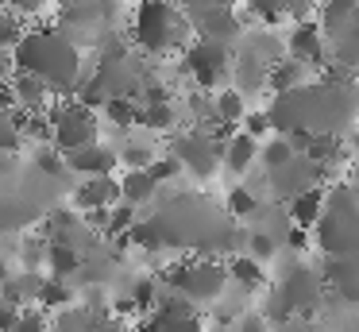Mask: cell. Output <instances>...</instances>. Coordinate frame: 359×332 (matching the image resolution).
<instances>
[{"label": "cell", "mask_w": 359, "mask_h": 332, "mask_svg": "<svg viewBox=\"0 0 359 332\" xmlns=\"http://www.w3.org/2000/svg\"><path fill=\"white\" fill-rule=\"evenodd\" d=\"M274 135H348L359 116V81H305L290 93H274L263 108Z\"/></svg>", "instance_id": "cell-1"}, {"label": "cell", "mask_w": 359, "mask_h": 332, "mask_svg": "<svg viewBox=\"0 0 359 332\" xmlns=\"http://www.w3.org/2000/svg\"><path fill=\"white\" fill-rule=\"evenodd\" d=\"M12 58H16V74L43 81L58 100L74 97L86 81V54L58 27H24L20 43L12 46Z\"/></svg>", "instance_id": "cell-2"}, {"label": "cell", "mask_w": 359, "mask_h": 332, "mask_svg": "<svg viewBox=\"0 0 359 332\" xmlns=\"http://www.w3.org/2000/svg\"><path fill=\"white\" fill-rule=\"evenodd\" d=\"M328 298V286L325 278H320V267H313V263L305 259H290L286 267H282L278 282H274V290L266 293L263 301V317L274 324L282 321H313L317 317V309L325 305Z\"/></svg>", "instance_id": "cell-3"}, {"label": "cell", "mask_w": 359, "mask_h": 332, "mask_svg": "<svg viewBox=\"0 0 359 332\" xmlns=\"http://www.w3.org/2000/svg\"><path fill=\"white\" fill-rule=\"evenodd\" d=\"M132 43L143 58H166L182 54L194 43L186 8L178 0H135L132 15Z\"/></svg>", "instance_id": "cell-4"}, {"label": "cell", "mask_w": 359, "mask_h": 332, "mask_svg": "<svg viewBox=\"0 0 359 332\" xmlns=\"http://www.w3.org/2000/svg\"><path fill=\"white\" fill-rule=\"evenodd\" d=\"M313 244L325 259H359V190L348 178L325 185V213L313 224Z\"/></svg>", "instance_id": "cell-5"}, {"label": "cell", "mask_w": 359, "mask_h": 332, "mask_svg": "<svg viewBox=\"0 0 359 332\" xmlns=\"http://www.w3.org/2000/svg\"><path fill=\"white\" fill-rule=\"evenodd\" d=\"M158 286L174 298L205 309V305H217L228 293V270H224V259L186 255V259H170L158 270Z\"/></svg>", "instance_id": "cell-6"}, {"label": "cell", "mask_w": 359, "mask_h": 332, "mask_svg": "<svg viewBox=\"0 0 359 332\" xmlns=\"http://www.w3.org/2000/svg\"><path fill=\"white\" fill-rule=\"evenodd\" d=\"M112 23H116V0H58V23L55 27L70 39L74 46L97 43L104 46V39L112 43Z\"/></svg>", "instance_id": "cell-7"}, {"label": "cell", "mask_w": 359, "mask_h": 332, "mask_svg": "<svg viewBox=\"0 0 359 332\" xmlns=\"http://www.w3.org/2000/svg\"><path fill=\"white\" fill-rule=\"evenodd\" d=\"M47 120H50V147H55L62 159L101 139V120H97V112L86 105H78L74 97H62L58 105H50Z\"/></svg>", "instance_id": "cell-8"}, {"label": "cell", "mask_w": 359, "mask_h": 332, "mask_svg": "<svg viewBox=\"0 0 359 332\" xmlns=\"http://www.w3.org/2000/svg\"><path fill=\"white\" fill-rule=\"evenodd\" d=\"M328 182H332V170L313 162L309 154H294V159L282 162V166L263 170V190H266V197L278 201V205H290L294 197H302V193H309V190H320V185H328Z\"/></svg>", "instance_id": "cell-9"}, {"label": "cell", "mask_w": 359, "mask_h": 332, "mask_svg": "<svg viewBox=\"0 0 359 332\" xmlns=\"http://www.w3.org/2000/svg\"><path fill=\"white\" fill-rule=\"evenodd\" d=\"M220 151H224V143H220L209 128H201V124L170 139V159H178V166L186 170V174L201 178V182L217 174Z\"/></svg>", "instance_id": "cell-10"}, {"label": "cell", "mask_w": 359, "mask_h": 332, "mask_svg": "<svg viewBox=\"0 0 359 332\" xmlns=\"http://www.w3.org/2000/svg\"><path fill=\"white\" fill-rule=\"evenodd\" d=\"M182 69L194 77V85L201 93H217V85L224 81L228 69H232V51L220 46V43H201V39H194V43L182 51Z\"/></svg>", "instance_id": "cell-11"}, {"label": "cell", "mask_w": 359, "mask_h": 332, "mask_svg": "<svg viewBox=\"0 0 359 332\" xmlns=\"http://www.w3.org/2000/svg\"><path fill=\"white\" fill-rule=\"evenodd\" d=\"M186 20H189L194 39H201V43H220V46H228V51H236V43H240L243 31H248V20H243L240 8H189Z\"/></svg>", "instance_id": "cell-12"}, {"label": "cell", "mask_w": 359, "mask_h": 332, "mask_svg": "<svg viewBox=\"0 0 359 332\" xmlns=\"http://www.w3.org/2000/svg\"><path fill=\"white\" fill-rule=\"evenodd\" d=\"M140 332H205V317L197 305L163 290L155 309L140 317Z\"/></svg>", "instance_id": "cell-13"}, {"label": "cell", "mask_w": 359, "mask_h": 332, "mask_svg": "<svg viewBox=\"0 0 359 332\" xmlns=\"http://www.w3.org/2000/svg\"><path fill=\"white\" fill-rule=\"evenodd\" d=\"M282 51H286V58H294L297 66L317 69V74L328 66V39L320 35L317 20L294 23V27H290V35H286V43H282Z\"/></svg>", "instance_id": "cell-14"}, {"label": "cell", "mask_w": 359, "mask_h": 332, "mask_svg": "<svg viewBox=\"0 0 359 332\" xmlns=\"http://www.w3.org/2000/svg\"><path fill=\"white\" fill-rule=\"evenodd\" d=\"M266 74H271V62L259 58L255 51H248V46H236L232 51L228 81H232L236 93H243V97H259V93H266Z\"/></svg>", "instance_id": "cell-15"}, {"label": "cell", "mask_w": 359, "mask_h": 332, "mask_svg": "<svg viewBox=\"0 0 359 332\" xmlns=\"http://www.w3.org/2000/svg\"><path fill=\"white\" fill-rule=\"evenodd\" d=\"M66 170L78 174V178H112L120 170V154H116V147H109V143L97 139V143L66 154Z\"/></svg>", "instance_id": "cell-16"}, {"label": "cell", "mask_w": 359, "mask_h": 332, "mask_svg": "<svg viewBox=\"0 0 359 332\" xmlns=\"http://www.w3.org/2000/svg\"><path fill=\"white\" fill-rule=\"evenodd\" d=\"M320 278L328 293L348 305H359V259H320Z\"/></svg>", "instance_id": "cell-17"}, {"label": "cell", "mask_w": 359, "mask_h": 332, "mask_svg": "<svg viewBox=\"0 0 359 332\" xmlns=\"http://www.w3.org/2000/svg\"><path fill=\"white\" fill-rule=\"evenodd\" d=\"M74 205L81 213H93V208H116L120 205V178H81L78 190H74Z\"/></svg>", "instance_id": "cell-18"}, {"label": "cell", "mask_w": 359, "mask_h": 332, "mask_svg": "<svg viewBox=\"0 0 359 332\" xmlns=\"http://www.w3.org/2000/svg\"><path fill=\"white\" fill-rule=\"evenodd\" d=\"M317 27L325 39H336L344 31L359 27V0H320L317 8Z\"/></svg>", "instance_id": "cell-19"}, {"label": "cell", "mask_w": 359, "mask_h": 332, "mask_svg": "<svg viewBox=\"0 0 359 332\" xmlns=\"http://www.w3.org/2000/svg\"><path fill=\"white\" fill-rule=\"evenodd\" d=\"M224 270H228V286H236V290H248V293H259L266 290V270L259 259H251V255H228L224 259Z\"/></svg>", "instance_id": "cell-20"}, {"label": "cell", "mask_w": 359, "mask_h": 332, "mask_svg": "<svg viewBox=\"0 0 359 332\" xmlns=\"http://www.w3.org/2000/svg\"><path fill=\"white\" fill-rule=\"evenodd\" d=\"M259 159V139H251L248 131H232L224 139V151H220V166L232 170V174H248Z\"/></svg>", "instance_id": "cell-21"}, {"label": "cell", "mask_w": 359, "mask_h": 332, "mask_svg": "<svg viewBox=\"0 0 359 332\" xmlns=\"http://www.w3.org/2000/svg\"><path fill=\"white\" fill-rule=\"evenodd\" d=\"M155 197H158V182L147 170H124V178H120V201L124 205H132L140 213V208L155 205Z\"/></svg>", "instance_id": "cell-22"}, {"label": "cell", "mask_w": 359, "mask_h": 332, "mask_svg": "<svg viewBox=\"0 0 359 332\" xmlns=\"http://www.w3.org/2000/svg\"><path fill=\"white\" fill-rule=\"evenodd\" d=\"M12 97H16L20 112H47L50 100H55V93H50L43 81H35V77L16 74V77H12Z\"/></svg>", "instance_id": "cell-23"}, {"label": "cell", "mask_w": 359, "mask_h": 332, "mask_svg": "<svg viewBox=\"0 0 359 332\" xmlns=\"http://www.w3.org/2000/svg\"><path fill=\"white\" fill-rule=\"evenodd\" d=\"M74 301H78V290H74V282L43 274V282H39V298H35V305H39L43 313H62V309H70V305H74Z\"/></svg>", "instance_id": "cell-24"}, {"label": "cell", "mask_w": 359, "mask_h": 332, "mask_svg": "<svg viewBox=\"0 0 359 332\" xmlns=\"http://www.w3.org/2000/svg\"><path fill=\"white\" fill-rule=\"evenodd\" d=\"M286 213H290V224H294V228L313 232V224L320 220V213H325V185H320V190L302 193V197H294L286 205Z\"/></svg>", "instance_id": "cell-25"}, {"label": "cell", "mask_w": 359, "mask_h": 332, "mask_svg": "<svg viewBox=\"0 0 359 332\" xmlns=\"http://www.w3.org/2000/svg\"><path fill=\"white\" fill-rule=\"evenodd\" d=\"M81 259H86L81 251L62 247V244H50V239H47V263H43V267H47L50 278H66V282H74L78 270H81Z\"/></svg>", "instance_id": "cell-26"}, {"label": "cell", "mask_w": 359, "mask_h": 332, "mask_svg": "<svg viewBox=\"0 0 359 332\" xmlns=\"http://www.w3.org/2000/svg\"><path fill=\"white\" fill-rule=\"evenodd\" d=\"M305 81H309V69L297 66V62L286 58V54H282V58L271 66V74H266V89L271 93H290V89H297V85H305Z\"/></svg>", "instance_id": "cell-27"}, {"label": "cell", "mask_w": 359, "mask_h": 332, "mask_svg": "<svg viewBox=\"0 0 359 332\" xmlns=\"http://www.w3.org/2000/svg\"><path fill=\"white\" fill-rule=\"evenodd\" d=\"M259 205H263V201H259V193L251 190L248 182H240V185H232V190H228L224 213L232 216V220H251V216L259 213Z\"/></svg>", "instance_id": "cell-28"}, {"label": "cell", "mask_w": 359, "mask_h": 332, "mask_svg": "<svg viewBox=\"0 0 359 332\" xmlns=\"http://www.w3.org/2000/svg\"><path fill=\"white\" fill-rule=\"evenodd\" d=\"M243 12H248V20H259V27H278L282 20H286V4L290 0H240Z\"/></svg>", "instance_id": "cell-29"}, {"label": "cell", "mask_w": 359, "mask_h": 332, "mask_svg": "<svg viewBox=\"0 0 359 332\" xmlns=\"http://www.w3.org/2000/svg\"><path fill=\"white\" fill-rule=\"evenodd\" d=\"M12 120H16V128H20V139H32V143H43L47 147L50 143V120H47V112H12Z\"/></svg>", "instance_id": "cell-30"}, {"label": "cell", "mask_w": 359, "mask_h": 332, "mask_svg": "<svg viewBox=\"0 0 359 332\" xmlns=\"http://www.w3.org/2000/svg\"><path fill=\"white\" fill-rule=\"evenodd\" d=\"M290 159H294V151H290L286 135H271V139L259 143V162H263V170H274V166H282V162H290Z\"/></svg>", "instance_id": "cell-31"}, {"label": "cell", "mask_w": 359, "mask_h": 332, "mask_svg": "<svg viewBox=\"0 0 359 332\" xmlns=\"http://www.w3.org/2000/svg\"><path fill=\"white\" fill-rule=\"evenodd\" d=\"M12 332H50V313H43L39 305L20 309V317H16V324H12Z\"/></svg>", "instance_id": "cell-32"}, {"label": "cell", "mask_w": 359, "mask_h": 332, "mask_svg": "<svg viewBox=\"0 0 359 332\" xmlns=\"http://www.w3.org/2000/svg\"><path fill=\"white\" fill-rule=\"evenodd\" d=\"M116 154H120V166H128V170H147L151 162H155V151H151V147H140V143H124Z\"/></svg>", "instance_id": "cell-33"}, {"label": "cell", "mask_w": 359, "mask_h": 332, "mask_svg": "<svg viewBox=\"0 0 359 332\" xmlns=\"http://www.w3.org/2000/svg\"><path fill=\"white\" fill-rule=\"evenodd\" d=\"M35 166H39L43 174H50V178H62V174H70V170H66V159H62V154H58L50 143L43 147L39 154H35Z\"/></svg>", "instance_id": "cell-34"}, {"label": "cell", "mask_w": 359, "mask_h": 332, "mask_svg": "<svg viewBox=\"0 0 359 332\" xmlns=\"http://www.w3.org/2000/svg\"><path fill=\"white\" fill-rule=\"evenodd\" d=\"M104 116H109L116 128H135V100H109V105H104Z\"/></svg>", "instance_id": "cell-35"}, {"label": "cell", "mask_w": 359, "mask_h": 332, "mask_svg": "<svg viewBox=\"0 0 359 332\" xmlns=\"http://www.w3.org/2000/svg\"><path fill=\"white\" fill-rule=\"evenodd\" d=\"M20 147H24V139H20V128L12 120V112H0V151L16 154Z\"/></svg>", "instance_id": "cell-36"}, {"label": "cell", "mask_w": 359, "mask_h": 332, "mask_svg": "<svg viewBox=\"0 0 359 332\" xmlns=\"http://www.w3.org/2000/svg\"><path fill=\"white\" fill-rule=\"evenodd\" d=\"M147 174L155 178V182H158V190H163L166 182H174V178L182 174V166H178V159H170V154H163V159H155V162L147 166Z\"/></svg>", "instance_id": "cell-37"}, {"label": "cell", "mask_w": 359, "mask_h": 332, "mask_svg": "<svg viewBox=\"0 0 359 332\" xmlns=\"http://www.w3.org/2000/svg\"><path fill=\"white\" fill-rule=\"evenodd\" d=\"M240 131H248V135H251V139H259V143L274 135L271 124H266V112H248V116H243V124H240Z\"/></svg>", "instance_id": "cell-38"}, {"label": "cell", "mask_w": 359, "mask_h": 332, "mask_svg": "<svg viewBox=\"0 0 359 332\" xmlns=\"http://www.w3.org/2000/svg\"><path fill=\"white\" fill-rule=\"evenodd\" d=\"M317 8H320V0H290V4H286V20L309 23L313 15H317Z\"/></svg>", "instance_id": "cell-39"}, {"label": "cell", "mask_w": 359, "mask_h": 332, "mask_svg": "<svg viewBox=\"0 0 359 332\" xmlns=\"http://www.w3.org/2000/svg\"><path fill=\"white\" fill-rule=\"evenodd\" d=\"M228 332H274V328H271V321H266L263 313H243Z\"/></svg>", "instance_id": "cell-40"}, {"label": "cell", "mask_w": 359, "mask_h": 332, "mask_svg": "<svg viewBox=\"0 0 359 332\" xmlns=\"http://www.w3.org/2000/svg\"><path fill=\"white\" fill-rule=\"evenodd\" d=\"M47 4L50 0H0V8H12V15H35Z\"/></svg>", "instance_id": "cell-41"}, {"label": "cell", "mask_w": 359, "mask_h": 332, "mask_svg": "<svg viewBox=\"0 0 359 332\" xmlns=\"http://www.w3.org/2000/svg\"><path fill=\"white\" fill-rule=\"evenodd\" d=\"M16 317H20V309L12 305V301H4V298H0V332H12Z\"/></svg>", "instance_id": "cell-42"}, {"label": "cell", "mask_w": 359, "mask_h": 332, "mask_svg": "<svg viewBox=\"0 0 359 332\" xmlns=\"http://www.w3.org/2000/svg\"><path fill=\"white\" fill-rule=\"evenodd\" d=\"M182 8H240V0H178Z\"/></svg>", "instance_id": "cell-43"}, {"label": "cell", "mask_w": 359, "mask_h": 332, "mask_svg": "<svg viewBox=\"0 0 359 332\" xmlns=\"http://www.w3.org/2000/svg\"><path fill=\"white\" fill-rule=\"evenodd\" d=\"M16 77V58H12V51H0V81H12Z\"/></svg>", "instance_id": "cell-44"}, {"label": "cell", "mask_w": 359, "mask_h": 332, "mask_svg": "<svg viewBox=\"0 0 359 332\" xmlns=\"http://www.w3.org/2000/svg\"><path fill=\"white\" fill-rule=\"evenodd\" d=\"M0 112H16V97H12V81H0Z\"/></svg>", "instance_id": "cell-45"}, {"label": "cell", "mask_w": 359, "mask_h": 332, "mask_svg": "<svg viewBox=\"0 0 359 332\" xmlns=\"http://www.w3.org/2000/svg\"><path fill=\"white\" fill-rule=\"evenodd\" d=\"M344 147H348V154H351V159H359V124L348 131V135H344Z\"/></svg>", "instance_id": "cell-46"}, {"label": "cell", "mask_w": 359, "mask_h": 332, "mask_svg": "<svg viewBox=\"0 0 359 332\" xmlns=\"http://www.w3.org/2000/svg\"><path fill=\"white\" fill-rule=\"evenodd\" d=\"M348 182H351V185H355V190H359V159H351V170H348Z\"/></svg>", "instance_id": "cell-47"}, {"label": "cell", "mask_w": 359, "mask_h": 332, "mask_svg": "<svg viewBox=\"0 0 359 332\" xmlns=\"http://www.w3.org/2000/svg\"><path fill=\"white\" fill-rule=\"evenodd\" d=\"M217 332H228V328H217Z\"/></svg>", "instance_id": "cell-48"}]
</instances>
